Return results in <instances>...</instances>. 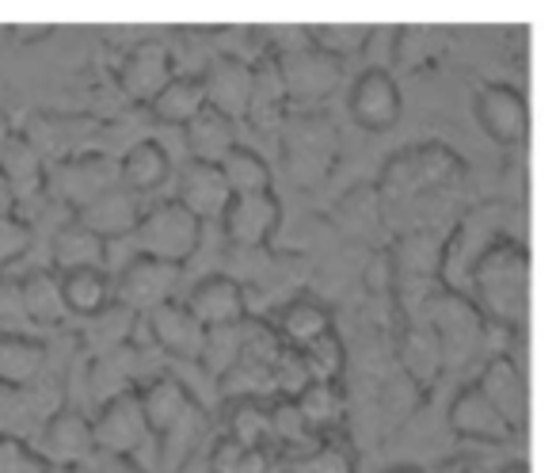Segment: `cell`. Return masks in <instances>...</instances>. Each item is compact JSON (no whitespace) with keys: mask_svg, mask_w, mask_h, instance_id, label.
I'll return each instance as SVG.
<instances>
[{"mask_svg":"<svg viewBox=\"0 0 556 473\" xmlns=\"http://www.w3.org/2000/svg\"><path fill=\"white\" fill-rule=\"evenodd\" d=\"M302 356V366L305 374H309V382H340L343 378V363H348V356H343V340L332 333L317 336V340L309 344V348L298 351Z\"/></svg>","mask_w":556,"mask_h":473,"instance_id":"obj_45","label":"cell"},{"mask_svg":"<svg viewBox=\"0 0 556 473\" xmlns=\"http://www.w3.org/2000/svg\"><path fill=\"white\" fill-rule=\"evenodd\" d=\"M172 77H176V73H172V54H168V47L156 39L138 42V47L123 58V65H118V85L138 103L153 100Z\"/></svg>","mask_w":556,"mask_h":473,"instance_id":"obj_21","label":"cell"},{"mask_svg":"<svg viewBox=\"0 0 556 473\" xmlns=\"http://www.w3.org/2000/svg\"><path fill=\"white\" fill-rule=\"evenodd\" d=\"M20 302H24V313L31 325H62L70 318L58 272H31L27 279H20Z\"/></svg>","mask_w":556,"mask_h":473,"instance_id":"obj_37","label":"cell"},{"mask_svg":"<svg viewBox=\"0 0 556 473\" xmlns=\"http://www.w3.org/2000/svg\"><path fill=\"white\" fill-rule=\"evenodd\" d=\"M146 325L161 351H168V356H176V359H187V363H199L206 328L191 318V310H187L184 302H176V298L161 302L156 310L146 313Z\"/></svg>","mask_w":556,"mask_h":473,"instance_id":"obj_20","label":"cell"},{"mask_svg":"<svg viewBox=\"0 0 556 473\" xmlns=\"http://www.w3.org/2000/svg\"><path fill=\"white\" fill-rule=\"evenodd\" d=\"M240 359V325H214L202 336V351H199V366L214 378L229 374Z\"/></svg>","mask_w":556,"mask_h":473,"instance_id":"obj_44","label":"cell"},{"mask_svg":"<svg viewBox=\"0 0 556 473\" xmlns=\"http://www.w3.org/2000/svg\"><path fill=\"white\" fill-rule=\"evenodd\" d=\"M141 214H146V207H141V195L126 191V187H111V191H103L100 199H92L88 207H80L77 214H73V222L85 225L88 233H96L100 241H115V237H126V233L138 229Z\"/></svg>","mask_w":556,"mask_h":473,"instance_id":"obj_18","label":"cell"},{"mask_svg":"<svg viewBox=\"0 0 556 473\" xmlns=\"http://www.w3.org/2000/svg\"><path fill=\"white\" fill-rule=\"evenodd\" d=\"M332 328H336L332 310H328L325 302H317V298H294V302L282 306V313H278V321H275L278 340L294 351L309 348L317 336L332 333Z\"/></svg>","mask_w":556,"mask_h":473,"instance_id":"obj_30","label":"cell"},{"mask_svg":"<svg viewBox=\"0 0 556 473\" xmlns=\"http://www.w3.org/2000/svg\"><path fill=\"white\" fill-rule=\"evenodd\" d=\"M363 279H366V290H370L374 298H393L396 275H393V260H389V249L374 252L370 264H366V272H363Z\"/></svg>","mask_w":556,"mask_h":473,"instance_id":"obj_50","label":"cell"},{"mask_svg":"<svg viewBox=\"0 0 556 473\" xmlns=\"http://www.w3.org/2000/svg\"><path fill=\"white\" fill-rule=\"evenodd\" d=\"M9 214H16V199H12V187L0 176V217H9Z\"/></svg>","mask_w":556,"mask_h":473,"instance_id":"obj_54","label":"cell"},{"mask_svg":"<svg viewBox=\"0 0 556 473\" xmlns=\"http://www.w3.org/2000/svg\"><path fill=\"white\" fill-rule=\"evenodd\" d=\"M217 169H222V176H225V184H229L232 195H267L270 191L267 161H263L260 153H252V149L232 146L229 153L222 157Z\"/></svg>","mask_w":556,"mask_h":473,"instance_id":"obj_41","label":"cell"},{"mask_svg":"<svg viewBox=\"0 0 556 473\" xmlns=\"http://www.w3.org/2000/svg\"><path fill=\"white\" fill-rule=\"evenodd\" d=\"M27 321L24 302H20V283L0 279V325H20Z\"/></svg>","mask_w":556,"mask_h":473,"instance_id":"obj_53","label":"cell"},{"mask_svg":"<svg viewBox=\"0 0 556 473\" xmlns=\"http://www.w3.org/2000/svg\"><path fill=\"white\" fill-rule=\"evenodd\" d=\"M0 176L12 187L16 217L31 222L35 210L47 207V164H42V157L35 153L24 134H9L0 141Z\"/></svg>","mask_w":556,"mask_h":473,"instance_id":"obj_9","label":"cell"},{"mask_svg":"<svg viewBox=\"0 0 556 473\" xmlns=\"http://www.w3.org/2000/svg\"><path fill=\"white\" fill-rule=\"evenodd\" d=\"M477 119L500 146H518L526 138V100L507 85H484L477 96Z\"/></svg>","mask_w":556,"mask_h":473,"instance_id":"obj_24","label":"cell"},{"mask_svg":"<svg viewBox=\"0 0 556 473\" xmlns=\"http://www.w3.org/2000/svg\"><path fill=\"white\" fill-rule=\"evenodd\" d=\"M96 134V119L88 115H54V111H42V115L27 119L24 138L31 141V149L42 157V164H62L70 157L85 153V146Z\"/></svg>","mask_w":556,"mask_h":473,"instance_id":"obj_14","label":"cell"},{"mask_svg":"<svg viewBox=\"0 0 556 473\" xmlns=\"http://www.w3.org/2000/svg\"><path fill=\"white\" fill-rule=\"evenodd\" d=\"M358 458H355V447L343 432H332V435H320L305 455L290 458L287 462V473H355Z\"/></svg>","mask_w":556,"mask_h":473,"instance_id":"obj_40","label":"cell"},{"mask_svg":"<svg viewBox=\"0 0 556 473\" xmlns=\"http://www.w3.org/2000/svg\"><path fill=\"white\" fill-rule=\"evenodd\" d=\"M92 443L100 455L130 458L149 443V424L141 412L138 389H118L108 404H103L100 420L92 424Z\"/></svg>","mask_w":556,"mask_h":473,"instance_id":"obj_10","label":"cell"},{"mask_svg":"<svg viewBox=\"0 0 556 473\" xmlns=\"http://www.w3.org/2000/svg\"><path fill=\"white\" fill-rule=\"evenodd\" d=\"M450 432L462 439H480V443H507L515 435V427L488 404V397L477 386H465L450 404Z\"/></svg>","mask_w":556,"mask_h":473,"instance_id":"obj_28","label":"cell"},{"mask_svg":"<svg viewBox=\"0 0 556 473\" xmlns=\"http://www.w3.org/2000/svg\"><path fill=\"white\" fill-rule=\"evenodd\" d=\"M287 115H290V100H287V88H282V77H278L275 58H260L252 65V92H248L244 119L260 134H275Z\"/></svg>","mask_w":556,"mask_h":473,"instance_id":"obj_27","label":"cell"},{"mask_svg":"<svg viewBox=\"0 0 556 473\" xmlns=\"http://www.w3.org/2000/svg\"><path fill=\"white\" fill-rule=\"evenodd\" d=\"M225 435L240 447H270V416L267 401H252V397H237L229 401L225 412Z\"/></svg>","mask_w":556,"mask_h":473,"instance_id":"obj_42","label":"cell"},{"mask_svg":"<svg viewBox=\"0 0 556 473\" xmlns=\"http://www.w3.org/2000/svg\"><path fill=\"white\" fill-rule=\"evenodd\" d=\"M309 386V374L302 366V356L294 348H282L275 359V397H298Z\"/></svg>","mask_w":556,"mask_h":473,"instance_id":"obj_49","label":"cell"},{"mask_svg":"<svg viewBox=\"0 0 556 473\" xmlns=\"http://www.w3.org/2000/svg\"><path fill=\"white\" fill-rule=\"evenodd\" d=\"M278 153L290 184L309 191L332 176L340 161V130L325 111H290L278 126Z\"/></svg>","mask_w":556,"mask_h":473,"instance_id":"obj_3","label":"cell"},{"mask_svg":"<svg viewBox=\"0 0 556 473\" xmlns=\"http://www.w3.org/2000/svg\"><path fill=\"white\" fill-rule=\"evenodd\" d=\"M472 386L488 397V404H492V409L500 412V416L507 420L515 432H522V427H526V409H530V404H526V378H522V371H518L515 359H510V356H492Z\"/></svg>","mask_w":556,"mask_h":473,"instance_id":"obj_19","label":"cell"},{"mask_svg":"<svg viewBox=\"0 0 556 473\" xmlns=\"http://www.w3.org/2000/svg\"><path fill=\"white\" fill-rule=\"evenodd\" d=\"M240 455H244V447L232 443L229 435H222V439L214 443V450H210V473H237Z\"/></svg>","mask_w":556,"mask_h":473,"instance_id":"obj_52","label":"cell"},{"mask_svg":"<svg viewBox=\"0 0 556 473\" xmlns=\"http://www.w3.org/2000/svg\"><path fill=\"white\" fill-rule=\"evenodd\" d=\"M62 298H65V310H70V313H80V318H96L103 306H111V279H108V272L92 267V272L62 275Z\"/></svg>","mask_w":556,"mask_h":473,"instance_id":"obj_43","label":"cell"},{"mask_svg":"<svg viewBox=\"0 0 556 473\" xmlns=\"http://www.w3.org/2000/svg\"><path fill=\"white\" fill-rule=\"evenodd\" d=\"M469 302L484 321L522 328L526 306H530V252L510 237L488 249V257L472 267Z\"/></svg>","mask_w":556,"mask_h":473,"instance_id":"obj_1","label":"cell"},{"mask_svg":"<svg viewBox=\"0 0 556 473\" xmlns=\"http://www.w3.org/2000/svg\"><path fill=\"white\" fill-rule=\"evenodd\" d=\"M275 65L278 77H282V88H287L290 111H313L343 85V62L317 50L313 42L294 50V54L275 58Z\"/></svg>","mask_w":556,"mask_h":473,"instance_id":"obj_8","label":"cell"},{"mask_svg":"<svg viewBox=\"0 0 556 473\" xmlns=\"http://www.w3.org/2000/svg\"><path fill=\"white\" fill-rule=\"evenodd\" d=\"M401 363L404 374L416 382L419 389H431L442 374V348H439V336L424 325V321H408L401 333Z\"/></svg>","mask_w":556,"mask_h":473,"instance_id":"obj_31","label":"cell"},{"mask_svg":"<svg viewBox=\"0 0 556 473\" xmlns=\"http://www.w3.org/2000/svg\"><path fill=\"white\" fill-rule=\"evenodd\" d=\"M70 473H141V470L130 462V458H115V455H100V450H92V455H88L80 465H73Z\"/></svg>","mask_w":556,"mask_h":473,"instance_id":"obj_51","label":"cell"},{"mask_svg":"<svg viewBox=\"0 0 556 473\" xmlns=\"http://www.w3.org/2000/svg\"><path fill=\"white\" fill-rule=\"evenodd\" d=\"M202 108H206V92H202L199 77H172L168 85L149 100L153 119L168 126H187Z\"/></svg>","mask_w":556,"mask_h":473,"instance_id":"obj_39","label":"cell"},{"mask_svg":"<svg viewBox=\"0 0 556 473\" xmlns=\"http://www.w3.org/2000/svg\"><path fill=\"white\" fill-rule=\"evenodd\" d=\"M370 32L374 27H366V24H320V27H309V42L343 62V58H351V54H363L366 42H370Z\"/></svg>","mask_w":556,"mask_h":473,"instance_id":"obj_46","label":"cell"},{"mask_svg":"<svg viewBox=\"0 0 556 473\" xmlns=\"http://www.w3.org/2000/svg\"><path fill=\"white\" fill-rule=\"evenodd\" d=\"M184 134H187V149H191V161L202 164H222V157L237 146V126L214 108H202L184 126Z\"/></svg>","mask_w":556,"mask_h":473,"instance_id":"obj_35","label":"cell"},{"mask_svg":"<svg viewBox=\"0 0 556 473\" xmlns=\"http://www.w3.org/2000/svg\"><path fill=\"white\" fill-rule=\"evenodd\" d=\"M184 306L191 310V318L199 321L202 328L240 325V321L248 318L244 290H240V283L229 279V275H210V279H202Z\"/></svg>","mask_w":556,"mask_h":473,"instance_id":"obj_23","label":"cell"},{"mask_svg":"<svg viewBox=\"0 0 556 473\" xmlns=\"http://www.w3.org/2000/svg\"><path fill=\"white\" fill-rule=\"evenodd\" d=\"M229 199L232 191L217 164L187 161V169L179 172V195H176V202L187 214L199 217V222H222Z\"/></svg>","mask_w":556,"mask_h":473,"instance_id":"obj_22","label":"cell"},{"mask_svg":"<svg viewBox=\"0 0 556 473\" xmlns=\"http://www.w3.org/2000/svg\"><path fill=\"white\" fill-rule=\"evenodd\" d=\"M134 237H138V249H141L138 257H153V260H164V264L184 267L202 241V222L187 214L176 199H168V202H156V207H149L146 214H141Z\"/></svg>","mask_w":556,"mask_h":473,"instance_id":"obj_6","label":"cell"},{"mask_svg":"<svg viewBox=\"0 0 556 473\" xmlns=\"http://www.w3.org/2000/svg\"><path fill=\"white\" fill-rule=\"evenodd\" d=\"M419 310H424V325L439 336L442 366H465L480 351L484 318L465 295H450L439 287Z\"/></svg>","mask_w":556,"mask_h":473,"instance_id":"obj_5","label":"cell"},{"mask_svg":"<svg viewBox=\"0 0 556 473\" xmlns=\"http://www.w3.org/2000/svg\"><path fill=\"white\" fill-rule=\"evenodd\" d=\"M389 473H424V470H412V465H396V470H389Z\"/></svg>","mask_w":556,"mask_h":473,"instance_id":"obj_56","label":"cell"},{"mask_svg":"<svg viewBox=\"0 0 556 473\" xmlns=\"http://www.w3.org/2000/svg\"><path fill=\"white\" fill-rule=\"evenodd\" d=\"M328 217H332L336 233H343L348 241L370 245L381 233V222H386V202L378 195V184H355L336 202Z\"/></svg>","mask_w":556,"mask_h":473,"instance_id":"obj_26","label":"cell"},{"mask_svg":"<svg viewBox=\"0 0 556 473\" xmlns=\"http://www.w3.org/2000/svg\"><path fill=\"white\" fill-rule=\"evenodd\" d=\"M168 172H172V161H168V153H164V146H156V141H138V146L126 149L123 161H118V187H126V191H134V195H149L168 179Z\"/></svg>","mask_w":556,"mask_h":473,"instance_id":"obj_33","label":"cell"},{"mask_svg":"<svg viewBox=\"0 0 556 473\" xmlns=\"http://www.w3.org/2000/svg\"><path fill=\"white\" fill-rule=\"evenodd\" d=\"M507 225H510L507 202H477L472 210H465L462 222L454 225V233L442 237L439 287L450 290V295L469 298L472 267L488 257V249H495L507 237Z\"/></svg>","mask_w":556,"mask_h":473,"instance_id":"obj_2","label":"cell"},{"mask_svg":"<svg viewBox=\"0 0 556 473\" xmlns=\"http://www.w3.org/2000/svg\"><path fill=\"white\" fill-rule=\"evenodd\" d=\"M462 176H465L462 157L450 146L427 141V146H412L389 157V164L381 169L378 179V195L381 202H416L424 195L450 191Z\"/></svg>","mask_w":556,"mask_h":473,"instance_id":"obj_4","label":"cell"},{"mask_svg":"<svg viewBox=\"0 0 556 473\" xmlns=\"http://www.w3.org/2000/svg\"><path fill=\"white\" fill-rule=\"evenodd\" d=\"M298 412H302L305 427L313 435H332L343 432V416H348V397H343L340 382H309L302 394L294 397Z\"/></svg>","mask_w":556,"mask_h":473,"instance_id":"obj_32","label":"cell"},{"mask_svg":"<svg viewBox=\"0 0 556 473\" xmlns=\"http://www.w3.org/2000/svg\"><path fill=\"white\" fill-rule=\"evenodd\" d=\"M389 260H393V275L396 287L393 295L401 298L404 306H424L427 298L439 290V260H442V237L434 229H416L408 237L389 249Z\"/></svg>","mask_w":556,"mask_h":473,"instance_id":"obj_7","label":"cell"},{"mask_svg":"<svg viewBox=\"0 0 556 473\" xmlns=\"http://www.w3.org/2000/svg\"><path fill=\"white\" fill-rule=\"evenodd\" d=\"M450 47V32L446 27H401L393 32V62L404 73H419L431 70Z\"/></svg>","mask_w":556,"mask_h":473,"instance_id":"obj_36","label":"cell"},{"mask_svg":"<svg viewBox=\"0 0 556 473\" xmlns=\"http://www.w3.org/2000/svg\"><path fill=\"white\" fill-rule=\"evenodd\" d=\"M47 371V348L39 340H27L20 333L0 336V386L27 389Z\"/></svg>","mask_w":556,"mask_h":473,"instance_id":"obj_34","label":"cell"},{"mask_svg":"<svg viewBox=\"0 0 556 473\" xmlns=\"http://www.w3.org/2000/svg\"><path fill=\"white\" fill-rule=\"evenodd\" d=\"M96 450L92 443V420L77 409H58L54 416L42 424V435H39V455L47 458L50 465H80L88 455Z\"/></svg>","mask_w":556,"mask_h":473,"instance_id":"obj_16","label":"cell"},{"mask_svg":"<svg viewBox=\"0 0 556 473\" xmlns=\"http://www.w3.org/2000/svg\"><path fill=\"white\" fill-rule=\"evenodd\" d=\"M206 432H210L206 409H202L199 401H191L161 435H153L156 439V465H161V473L184 470V465L191 462L194 450H199V443L206 439Z\"/></svg>","mask_w":556,"mask_h":473,"instance_id":"obj_25","label":"cell"},{"mask_svg":"<svg viewBox=\"0 0 556 473\" xmlns=\"http://www.w3.org/2000/svg\"><path fill=\"white\" fill-rule=\"evenodd\" d=\"M179 272L184 267L176 264H164V260L153 257H134L130 264L123 267L118 275V306H126L130 313H149L156 310L161 302H168L179 287Z\"/></svg>","mask_w":556,"mask_h":473,"instance_id":"obj_13","label":"cell"},{"mask_svg":"<svg viewBox=\"0 0 556 473\" xmlns=\"http://www.w3.org/2000/svg\"><path fill=\"white\" fill-rule=\"evenodd\" d=\"M138 401H141V412H146L149 435H161L164 427H168L172 420H176L179 412H184L187 404L194 401V397L187 394V386L179 378H172V374H161V378L146 382V386L138 389Z\"/></svg>","mask_w":556,"mask_h":473,"instance_id":"obj_38","label":"cell"},{"mask_svg":"<svg viewBox=\"0 0 556 473\" xmlns=\"http://www.w3.org/2000/svg\"><path fill=\"white\" fill-rule=\"evenodd\" d=\"M50 260H54L58 275L92 272V267L108 272V241H100L85 225L65 222L62 229H54V237H50Z\"/></svg>","mask_w":556,"mask_h":473,"instance_id":"obj_29","label":"cell"},{"mask_svg":"<svg viewBox=\"0 0 556 473\" xmlns=\"http://www.w3.org/2000/svg\"><path fill=\"white\" fill-rule=\"evenodd\" d=\"M35 245V229L24 217L9 214L0 217V267H12L16 260H24Z\"/></svg>","mask_w":556,"mask_h":473,"instance_id":"obj_48","label":"cell"},{"mask_svg":"<svg viewBox=\"0 0 556 473\" xmlns=\"http://www.w3.org/2000/svg\"><path fill=\"white\" fill-rule=\"evenodd\" d=\"M202 92H206V108L222 111L229 123L244 119L248 92H252V65L237 54H222L206 65V73H199Z\"/></svg>","mask_w":556,"mask_h":473,"instance_id":"obj_15","label":"cell"},{"mask_svg":"<svg viewBox=\"0 0 556 473\" xmlns=\"http://www.w3.org/2000/svg\"><path fill=\"white\" fill-rule=\"evenodd\" d=\"M351 119L363 130H389L401 119V88L389 70H366L351 88Z\"/></svg>","mask_w":556,"mask_h":473,"instance_id":"obj_17","label":"cell"},{"mask_svg":"<svg viewBox=\"0 0 556 473\" xmlns=\"http://www.w3.org/2000/svg\"><path fill=\"white\" fill-rule=\"evenodd\" d=\"M115 184H118V161H111L108 153H77L54 169L58 202L70 207L73 214L80 207H88L92 199H100L103 191H111Z\"/></svg>","mask_w":556,"mask_h":473,"instance_id":"obj_12","label":"cell"},{"mask_svg":"<svg viewBox=\"0 0 556 473\" xmlns=\"http://www.w3.org/2000/svg\"><path fill=\"white\" fill-rule=\"evenodd\" d=\"M278 222H282V202L275 199V191L267 195H232L229 207L222 214L225 241L232 249H263L275 237Z\"/></svg>","mask_w":556,"mask_h":473,"instance_id":"obj_11","label":"cell"},{"mask_svg":"<svg viewBox=\"0 0 556 473\" xmlns=\"http://www.w3.org/2000/svg\"><path fill=\"white\" fill-rule=\"evenodd\" d=\"M503 473H530V465H522V462H515V465H507Z\"/></svg>","mask_w":556,"mask_h":473,"instance_id":"obj_55","label":"cell"},{"mask_svg":"<svg viewBox=\"0 0 556 473\" xmlns=\"http://www.w3.org/2000/svg\"><path fill=\"white\" fill-rule=\"evenodd\" d=\"M0 473H54V465L20 435L0 432Z\"/></svg>","mask_w":556,"mask_h":473,"instance_id":"obj_47","label":"cell"}]
</instances>
